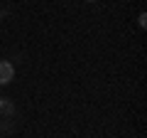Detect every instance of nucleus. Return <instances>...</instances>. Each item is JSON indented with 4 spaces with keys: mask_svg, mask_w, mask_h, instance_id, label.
I'll return each mask as SVG.
<instances>
[{
    "mask_svg": "<svg viewBox=\"0 0 147 138\" xmlns=\"http://www.w3.org/2000/svg\"><path fill=\"white\" fill-rule=\"evenodd\" d=\"M12 79H15V67H12L7 59H0V86L10 84Z\"/></svg>",
    "mask_w": 147,
    "mask_h": 138,
    "instance_id": "obj_1",
    "label": "nucleus"
},
{
    "mask_svg": "<svg viewBox=\"0 0 147 138\" xmlns=\"http://www.w3.org/2000/svg\"><path fill=\"white\" fill-rule=\"evenodd\" d=\"M0 113L3 116H15V104L10 99H0Z\"/></svg>",
    "mask_w": 147,
    "mask_h": 138,
    "instance_id": "obj_2",
    "label": "nucleus"
},
{
    "mask_svg": "<svg viewBox=\"0 0 147 138\" xmlns=\"http://www.w3.org/2000/svg\"><path fill=\"white\" fill-rule=\"evenodd\" d=\"M137 25H140V27H147V15H145V12H140V17H137Z\"/></svg>",
    "mask_w": 147,
    "mask_h": 138,
    "instance_id": "obj_3",
    "label": "nucleus"
},
{
    "mask_svg": "<svg viewBox=\"0 0 147 138\" xmlns=\"http://www.w3.org/2000/svg\"><path fill=\"white\" fill-rule=\"evenodd\" d=\"M88 3H96V0H88Z\"/></svg>",
    "mask_w": 147,
    "mask_h": 138,
    "instance_id": "obj_4",
    "label": "nucleus"
},
{
    "mask_svg": "<svg viewBox=\"0 0 147 138\" xmlns=\"http://www.w3.org/2000/svg\"><path fill=\"white\" fill-rule=\"evenodd\" d=\"M0 17H3V12H0Z\"/></svg>",
    "mask_w": 147,
    "mask_h": 138,
    "instance_id": "obj_5",
    "label": "nucleus"
}]
</instances>
